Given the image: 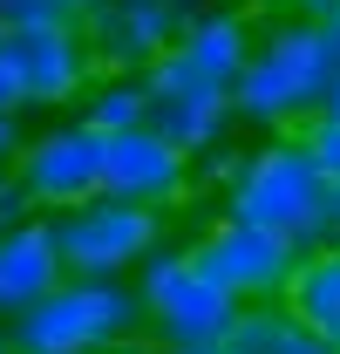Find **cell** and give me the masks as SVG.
Returning a JSON list of instances; mask_svg holds the SVG:
<instances>
[{
  "mask_svg": "<svg viewBox=\"0 0 340 354\" xmlns=\"http://www.w3.org/2000/svg\"><path fill=\"white\" fill-rule=\"evenodd\" d=\"M136 327H143L136 286L95 272H62L41 300L7 313L14 354H123Z\"/></svg>",
  "mask_w": 340,
  "mask_h": 354,
  "instance_id": "cell-1",
  "label": "cell"
},
{
  "mask_svg": "<svg viewBox=\"0 0 340 354\" xmlns=\"http://www.w3.org/2000/svg\"><path fill=\"white\" fill-rule=\"evenodd\" d=\"M327 82H334V75H327V62H320L313 21L279 14V21L252 41L238 82H232V116L252 123V130H293V123H306V116H320Z\"/></svg>",
  "mask_w": 340,
  "mask_h": 354,
  "instance_id": "cell-2",
  "label": "cell"
},
{
  "mask_svg": "<svg viewBox=\"0 0 340 354\" xmlns=\"http://www.w3.org/2000/svg\"><path fill=\"white\" fill-rule=\"evenodd\" d=\"M320 205H327V177H320V164H313V150H306L299 130L293 136L279 130L272 143L245 150L238 171L225 177V212L293 239L299 252L320 245Z\"/></svg>",
  "mask_w": 340,
  "mask_h": 354,
  "instance_id": "cell-3",
  "label": "cell"
},
{
  "mask_svg": "<svg viewBox=\"0 0 340 354\" xmlns=\"http://www.w3.org/2000/svg\"><path fill=\"white\" fill-rule=\"evenodd\" d=\"M136 307L143 327L170 348H218L238 320V300L218 286L191 245H150L136 259Z\"/></svg>",
  "mask_w": 340,
  "mask_h": 354,
  "instance_id": "cell-4",
  "label": "cell"
},
{
  "mask_svg": "<svg viewBox=\"0 0 340 354\" xmlns=\"http://www.w3.org/2000/svg\"><path fill=\"white\" fill-rule=\"evenodd\" d=\"M48 225H55L62 266L95 272V279H123V272H136V259L150 245H164V212L136 205V198H116V191H95L68 212H48Z\"/></svg>",
  "mask_w": 340,
  "mask_h": 354,
  "instance_id": "cell-5",
  "label": "cell"
},
{
  "mask_svg": "<svg viewBox=\"0 0 340 354\" xmlns=\"http://www.w3.org/2000/svg\"><path fill=\"white\" fill-rule=\"evenodd\" d=\"M245 55H252V14L232 7V0H205V7L177 28V41L143 68V88H150V95H184V88H198V95H232Z\"/></svg>",
  "mask_w": 340,
  "mask_h": 354,
  "instance_id": "cell-6",
  "label": "cell"
},
{
  "mask_svg": "<svg viewBox=\"0 0 340 354\" xmlns=\"http://www.w3.org/2000/svg\"><path fill=\"white\" fill-rule=\"evenodd\" d=\"M7 177L28 191L35 212H68V205H82V198L102 191V130H88L75 116V123H55V130L28 136L14 150Z\"/></svg>",
  "mask_w": 340,
  "mask_h": 354,
  "instance_id": "cell-7",
  "label": "cell"
},
{
  "mask_svg": "<svg viewBox=\"0 0 340 354\" xmlns=\"http://www.w3.org/2000/svg\"><path fill=\"white\" fill-rule=\"evenodd\" d=\"M205 0H95L82 14L95 75H143Z\"/></svg>",
  "mask_w": 340,
  "mask_h": 354,
  "instance_id": "cell-8",
  "label": "cell"
},
{
  "mask_svg": "<svg viewBox=\"0 0 340 354\" xmlns=\"http://www.w3.org/2000/svg\"><path fill=\"white\" fill-rule=\"evenodd\" d=\"M0 55L21 82V109H62L75 102L95 75V55H88L82 21H41V28H7Z\"/></svg>",
  "mask_w": 340,
  "mask_h": 354,
  "instance_id": "cell-9",
  "label": "cell"
},
{
  "mask_svg": "<svg viewBox=\"0 0 340 354\" xmlns=\"http://www.w3.org/2000/svg\"><path fill=\"white\" fill-rule=\"evenodd\" d=\"M191 252L205 259V272H211L238 307H245V300H279L286 279H293V266H299L293 239H279V232H265V225H252V218H232V212L218 225H205V239H198Z\"/></svg>",
  "mask_w": 340,
  "mask_h": 354,
  "instance_id": "cell-10",
  "label": "cell"
},
{
  "mask_svg": "<svg viewBox=\"0 0 340 354\" xmlns=\"http://www.w3.org/2000/svg\"><path fill=\"white\" fill-rule=\"evenodd\" d=\"M102 191L170 212V205L191 198V157H184L170 136H157L150 123L109 130V136H102Z\"/></svg>",
  "mask_w": 340,
  "mask_h": 354,
  "instance_id": "cell-11",
  "label": "cell"
},
{
  "mask_svg": "<svg viewBox=\"0 0 340 354\" xmlns=\"http://www.w3.org/2000/svg\"><path fill=\"white\" fill-rule=\"evenodd\" d=\"M62 272L68 266H62V245H55L48 212H28L21 225L0 232V313H21L28 300H41Z\"/></svg>",
  "mask_w": 340,
  "mask_h": 354,
  "instance_id": "cell-12",
  "label": "cell"
},
{
  "mask_svg": "<svg viewBox=\"0 0 340 354\" xmlns=\"http://www.w3.org/2000/svg\"><path fill=\"white\" fill-rule=\"evenodd\" d=\"M218 354H340L327 334H313L293 307H265V300H245L238 320L225 327Z\"/></svg>",
  "mask_w": 340,
  "mask_h": 354,
  "instance_id": "cell-13",
  "label": "cell"
},
{
  "mask_svg": "<svg viewBox=\"0 0 340 354\" xmlns=\"http://www.w3.org/2000/svg\"><path fill=\"white\" fill-rule=\"evenodd\" d=\"M143 123L157 136H170L184 157H198V150L225 143V130H232L238 116H232V95H198V88H184V95H150Z\"/></svg>",
  "mask_w": 340,
  "mask_h": 354,
  "instance_id": "cell-14",
  "label": "cell"
},
{
  "mask_svg": "<svg viewBox=\"0 0 340 354\" xmlns=\"http://www.w3.org/2000/svg\"><path fill=\"white\" fill-rule=\"evenodd\" d=\"M279 307H293L313 334H327L340 348V245H306V252H299Z\"/></svg>",
  "mask_w": 340,
  "mask_h": 354,
  "instance_id": "cell-15",
  "label": "cell"
},
{
  "mask_svg": "<svg viewBox=\"0 0 340 354\" xmlns=\"http://www.w3.org/2000/svg\"><path fill=\"white\" fill-rule=\"evenodd\" d=\"M82 102V123L88 130H129V123H143V109H150V88L143 75H88V88L75 95Z\"/></svg>",
  "mask_w": 340,
  "mask_h": 354,
  "instance_id": "cell-16",
  "label": "cell"
},
{
  "mask_svg": "<svg viewBox=\"0 0 340 354\" xmlns=\"http://www.w3.org/2000/svg\"><path fill=\"white\" fill-rule=\"evenodd\" d=\"M306 150H313V164H320V177L327 184H340V123L334 116H306Z\"/></svg>",
  "mask_w": 340,
  "mask_h": 354,
  "instance_id": "cell-17",
  "label": "cell"
},
{
  "mask_svg": "<svg viewBox=\"0 0 340 354\" xmlns=\"http://www.w3.org/2000/svg\"><path fill=\"white\" fill-rule=\"evenodd\" d=\"M0 21L7 28H41V21H75L62 0H0Z\"/></svg>",
  "mask_w": 340,
  "mask_h": 354,
  "instance_id": "cell-18",
  "label": "cell"
},
{
  "mask_svg": "<svg viewBox=\"0 0 340 354\" xmlns=\"http://www.w3.org/2000/svg\"><path fill=\"white\" fill-rule=\"evenodd\" d=\"M313 41H320V62H327V75H340V7L313 21Z\"/></svg>",
  "mask_w": 340,
  "mask_h": 354,
  "instance_id": "cell-19",
  "label": "cell"
},
{
  "mask_svg": "<svg viewBox=\"0 0 340 354\" xmlns=\"http://www.w3.org/2000/svg\"><path fill=\"white\" fill-rule=\"evenodd\" d=\"M28 143V130H21V109H0V164H14V150Z\"/></svg>",
  "mask_w": 340,
  "mask_h": 354,
  "instance_id": "cell-20",
  "label": "cell"
},
{
  "mask_svg": "<svg viewBox=\"0 0 340 354\" xmlns=\"http://www.w3.org/2000/svg\"><path fill=\"white\" fill-rule=\"evenodd\" d=\"M320 245H340V184H327V205H320Z\"/></svg>",
  "mask_w": 340,
  "mask_h": 354,
  "instance_id": "cell-21",
  "label": "cell"
},
{
  "mask_svg": "<svg viewBox=\"0 0 340 354\" xmlns=\"http://www.w3.org/2000/svg\"><path fill=\"white\" fill-rule=\"evenodd\" d=\"M0 109H21V82H14V68H7V55H0Z\"/></svg>",
  "mask_w": 340,
  "mask_h": 354,
  "instance_id": "cell-22",
  "label": "cell"
},
{
  "mask_svg": "<svg viewBox=\"0 0 340 354\" xmlns=\"http://www.w3.org/2000/svg\"><path fill=\"white\" fill-rule=\"evenodd\" d=\"M320 116H334V123H340V75L327 82V102H320Z\"/></svg>",
  "mask_w": 340,
  "mask_h": 354,
  "instance_id": "cell-23",
  "label": "cell"
},
{
  "mask_svg": "<svg viewBox=\"0 0 340 354\" xmlns=\"http://www.w3.org/2000/svg\"><path fill=\"white\" fill-rule=\"evenodd\" d=\"M157 354H218V348H170V341H164Z\"/></svg>",
  "mask_w": 340,
  "mask_h": 354,
  "instance_id": "cell-24",
  "label": "cell"
},
{
  "mask_svg": "<svg viewBox=\"0 0 340 354\" xmlns=\"http://www.w3.org/2000/svg\"><path fill=\"white\" fill-rule=\"evenodd\" d=\"M62 7H68V14H75V21H82L88 7H95V0H62Z\"/></svg>",
  "mask_w": 340,
  "mask_h": 354,
  "instance_id": "cell-25",
  "label": "cell"
},
{
  "mask_svg": "<svg viewBox=\"0 0 340 354\" xmlns=\"http://www.w3.org/2000/svg\"><path fill=\"white\" fill-rule=\"evenodd\" d=\"M0 354H14V341H7V334H0Z\"/></svg>",
  "mask_w": 340,
  "mask_h": 354,
  "instance_id": "cell-26",
  "label": "cell"
},
{
  "mask_svg": "<svg viewBox=\"0 0 340 354\" xmlns=\"http://www.w3.org/2000/svg\"><path fill=\"white\" fill-rule=\"evenodd\" d=\"M0 184H7V164H0Z\"/></svg>",
  "mask_w": 340,
  "mask_h": 354,
  "instance_id": "cell-27",
  "label": "cell"
},
{
  "mask_svg": "<svg viewBox=\"0 0 340 354\" xmlns=\"http://www.w3.org/2000/svg\"><path fill=\"white\" fill-rule=\"evenodd\" d=\"M0 35H7V21H0Z\"/></svg>",
  "mask_w": 340,
  "mask_h": 354,
  "instance_id": "cell-28",
  "label": "cell"
}]
</instances>
